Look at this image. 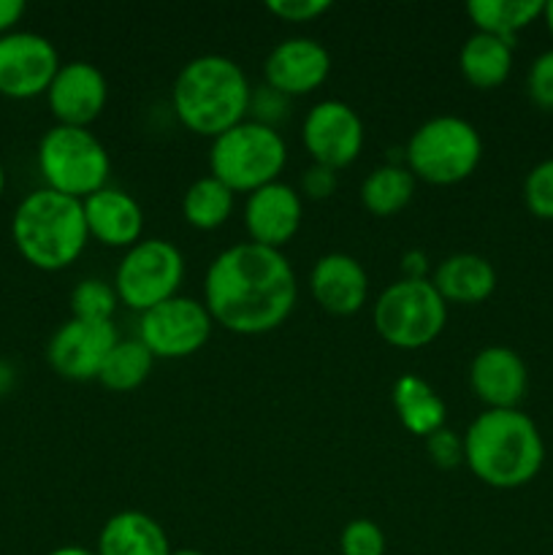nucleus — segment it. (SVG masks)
Instances as JSON below:
<instances>
[{
	"label": "nucleus",
	"instance_id": "4c0bfd02",
	"mask_svg": "<svg viewBox=\"0 0 553 555\" xmlns=\"http://www.w3.org/2000/svg\"><path fill=\"white\" fill-rule=\"evenodd\" d=\"M14 383H16L14 363H9V361H3V358H0V396L9 393V390L14 388Z\"/></svg>",
	"mask_w": 553,
	"mask_h": 555
},
{
	"label": "nucleus",
	"instance_id": "2f4dec72",
	"mask_svg": "<svg viewBox=\"0 0 553 555\" xmlns=\"http://www.w3.org/2000/svg\"><path fill=\"white\" fill-rule=\"evenodd\" d=\"M526 92L542 112H553V49L537 54L526 74Z\"/></svg>",
	"mask_w": 553,
	"mask_h": 555
},
{
	"label": "nucleus",
	"instance_id": "7ed1b4c3",
	"mask_svg": "<svg viewBox=\"0 0 553 555\" xmlns=\"http://www.w3.org/2000/svg\"><path fill=\"white\" fill-rule=\"evenodd\" d=\"M253 85L228 54H198L179 68L171 87V108L184 130L217 139L249 117Z\"/></svg>",
	"mask_w": 553,
	"mask_h": 555
},
{
	"label": "nucleus",
	"instance_id": "c9c22d12",
	"mask_svg": "<svg viewBox=\"0 0 553 555\" xmlns=\"http://www.w3.org/2000/svg\"><path fill=\"white\" fill-rule=\"evenodd\" d=\"M401 280H428V271H432V263H428V255L423 249H407L401 255Z\"/></svg>",
	"mask_w": 553,
	"mask_h": 555
},
{
	"label": "nucleus",
	"instance_id": "f3484780",
	"mask_svg": "<svg viewBox=\"0 0 553 555\" xmlns=\"http://www.w3.org/2000/svg\"><path fill=\"white\" fill-rule=\"evenodd\" d=\"M470 385L486 410H518L529 390V369L510 347L488 345L472 358Z\"/></svg>",
	"mask_w": 553,
	"mask_h": 555
},
{
	"label": "nucleus",
	"instance_id": "423d86ee",
	"mask_svg": "<svg viewBox=\"0 0 553 555\" xmlns=\"http://www.w3.org/2000/svg\"><path fill=\"white\" fill-rule=\"evenodd\" d=\"M287 166V144L282 133L255 119L233 125L211 139L209 173L233 193H255L271 182H280Z\"/></svg>",
	"mask_w": 553,
	"mask_h": 555
},
{
	"label": "nucleus",
	"instance_id": "f257e3e1",
	"mask_svg": "<svg viewBox=\"0 0 553 555\" xmlns=\"http://www.w3.org/2000/svg\"><path fill=\"white\" fill-rule=\"evenodd\" d=\"M298 301V282L282 249L239 242L222 249L204 276V307L220 328L263 336L280 328Z\"/></svg>",
	"mask_w": 553,
	"mask_h": 555
},
{
	"label": "nucleus",
	"instance_id": "aec40b11",
	"mask_svg": "<svg viewBox=\"0 0 553 555\" xmlns=\"http://www.w3.org/2000/svg\"><path fill=\"white\" fill-rule=\"evenodd\" d=\"M432 285L437 287L448 307L450 304L475 307V304L488 301L497 291V269L491 260L477 253H455L434 269Z\"/></svg>",
	"mask_w": 553,
	"mask_h": 555
},
{
	"label": "nucleus",
	"instance_id": "79ce46f5",
	"mask_svg": "<svg viewBox=\"0 0 553 555\" xmlns=\"http://www.w3.org/2000/svg\"><path fill=\"white\" fill-rule=\"evenodd\" d=\"M3 193H5V166L3 160H0V198H3Z\"/></svg>",
	"mask_w": 553,
	"mask_h": 555
},
{
	"label": "nucleus",
	"instance_id": "ea45409f",
	"mask_svg": "<svg viewBox=\"0 0 553 555\" xmlns=\"http://www.w3.org/2000/svg\"><path fill=\"white\" fill-rule=\"evenodd\" d=\"M542 20H545L548 33H551V38H553V0H548V3H545V11H542Z\"/></svg>",
	"mask_w": 553,
	"mask_h": 555
},
{
	"label": "nucleus",
	"instance_id": "a878e982",
	"mask_svg": "<svg viewBox=\"0 0 553 555\" xmlns=\"http://www.w3.org/2000/svg\"><path fill=\"white\" fill-rule=\"evenodd\" d=\"M236 209V193L211 173L195 179L182 195V217L195 231H217L226 225Z\"/></svg>",
	"mask_w": 553,
	"mask_h": 555
},
{
	"label": "nucleus",
	"instance_id": "473e14b6",
	"mask_svg": "<svg viewBox=\"0 0 553 555\" xmlns=\"http://www.w3.org/2000/svg\"><path fill=\"white\" fill-rule=\"evenodd\" d=\"M426 453L439 469H455L464 464V434H455L448 426L439 428L426 437Z\"/></svg>",
	"mask_w": 553,
	"mask_h": 555
},
{
	"label": "nucleus",
	"instance_id": "cd10ccee",
	"mask_svg": "<svg viewBox=\"0 0 553 555\" xmlns=\"http://www.w3.org/2000/svg\"><path fill=\"white\" fill-rule=\"evenodd\" d=\"M117 307L119 298L114 285L106 280H98V276L81 280L70 291V318L90 320V323H112Z\"/></svg>",
	"mask_w": 553,
	"mask_h": 555
},
{
	"label": "nucleus",
	"instance_id": "f704fd0d",
	"mask_svg": "<svg viewBox=\"0 0 553 555\" xmlns=\"http://www.w3.org/2000/svg\"><path fill=\"white\" fill-rule=\"evenodd\" d=\"M336 188H339V171L318 166V163H309L301 173V188H298V193H301V198L309 201H325L336 193Z\"/></svg>",
	"mask_w": 553,
	"mask_h": 555
},
{
	"label": "nucleus",
	"instance_id": "c756f323",
	"mask_svg": "<svg viewBox=\"0 0 553 555\" xmlns=\"http://www.w3.org/2000/svg\"><path fill=\"white\" fill-rule=\"evenodd\" d=\"M385 551H388V540H385V531L374 520L356 518L342 529V555H385Z\"/></svg>",
	"mask_w": 553,
	"mask_h": 555
},
{
	"label": "nucleus",
	"instance_id": "7c9ffc66",
	"mask_svg": "<svg viewBox=\"0 0 553 555\" xmlns=\"http://www.w3.org/2000/svg\"><path fill=\"white\" fill-rule=\"evenodd\" d=\"M287 114H291V98H285L282 92L271 90L269 85L253 87V101H249V117L260 125H269V128L280 130V125L285 122Z\"/></svg>",
	"mask_w": 553,
	"mask_h": 555
},
{
	"label": "nucleus",
	"instance_id": "6e6552de",
	"mask_svg": "<svg viewBox=\"0 0 553 555\" xmlns=\"http://www.w3.org/2000/svg\"><path fill=\"white\" fill-rule=\"evenodd\" d=\"M374 331L396 350L428 347L448 323V304L432 280H396L372 307Z\"/></svg>",
	"mask_w": 553,
	"mask_h": 555
},
{
	"label": "nucleus",
	"instance_id": "72a5a7b5",
	"mask_svg": "<svg viewBox=\"0 0 553 555\" xmlns=\"http://www.w3.org/2000/svg\"><path fill=\"white\" fill-rule=\"evenodd\" d=\"M266 11L274 14L276 20L287 22V25H307V22L329 14L331 3L329 0H269Z\"/></svg>",
	"mask_w": 553,
	"mask_h": 555
},
{
	"label": "nucleus",
	"instance_id": "2eb2a0df",
	"mask_svg": "<svg viewBox=\"0 0 553 555\" xmlns=\"http://www.w3.org/2000/svg\"><path fill=\"white\" fill-rule=\"evenodd\" d=\"M331 74V54L318 38L291 36L276 43L263 63V85L285 98L312 95Z\"/></svg>",
	"mask_w": 553,
	"mask_h": 555
},
{
	"label": "nucleus",
	"instance_id": "9b49d317",
	"mask_svg": "<svg viewBox=\"0 0 553 555\" xmlns=\"http://www.w3.org/2000/svg\"><path fill=\"white\" fill-rule=\"evenodd\" d=\"M301 144L312 163L342 171L361 157L366 128H363L361 114L350 103L339 98H325L304 114Z\"/></svg>",
	"mask_w": 553,
	"mask_h": 555
},
{
	"label": "nucleus",
	"instance_id": "ddd939ff",
	"mask_svg": "<svg viewBox=\"0 0 553 555\" xmlns=\"http://www.w3.org/2000/svg\"><path fill=\"white\" fill-rule=\"evenodd\" d=\"M119 341L117 325L90 323V320L70 318L60 325L47 345V361L60 377L87 383L98 379L103 361Z\"/></svg>",
	"mask_w": 553,
	"mask_h": 555
},
{
	"label": "nucleus",
	"instance_id": "e433bc0d",
	"mask_svg": "<svg viewBox=\"0 0 553 555\" xmlns=\"http://www.w3.org/2000/svg\"><path fill=\"white\" fill-rule=\"evenodd\" d=\"M27 5L22 0H0V36L16 30L20 20L25 16Z\"/></svg>",
	"mask_w": 553,
	"mask_h": 555
},
{
	"label": "nucleus",
	"instance_id": "393cba45",
	"mask_svg": "<svg viewBox=\"0 0 553 555\" xmlns=\"http://www.w3.org/2000/svg\"><path fill=\"white\" fill-rule=\"evenodd\" d=\"M417 179L404 163H383L361 182V204L374 217H394L410 206Z\"/></svg>",
	"mask_w": 553,
	"mask_h": 555
},
{
	"label": "nucleus",
	"instance_id": "f03ea898",
	"mask_svg": "<svg viewBox=\"0 0 553 555\" xmlns=\"http://www.w3.org/2000/svg\"><path fill=\"white\" fill-rule=\"evenodd\" d=\"M464 464L497 491L524 488L545 464V439L520 410H486L464 431Z\"/></svg>",
	"mask_w": 553,
	"mask_h": 555
},
{
	"label": "nucleus",
	"instance_id": "b1692460",
	"mask_svg": "<svg viewBox=\"0 0 553 555\" xmlns=\"http://www.w3.org/2000/svg\"><path fill=\"white\" fill-rule=\"evenodd\" d=\"M545 3L542 0H472L466 3L472 25L477 33H488L502 41H518V33L542 20Z\"/></svg>",
	"mask_w": 553,
	"mask_h": 555
},
{
	"label": "nucleus",
	"instance_id": "0eeeda50",
	"mask_svg": "<svg viewBox=\"0 0 553 555\" xmlns=\"http://www.w3.org/2000/svg\"><path fill=\"white\" fill-rule=\"evenodd\" d=\"M36 163L43 188L79 201L106 188L112 173L106 144L90 128H70V125H52L41 135Z\"/></svg>",
	"mask_w": 553,
	"mask_h": 555
},
{
	"label": "nucleus",
	"instance_id": "a19ab883",
	"mask_svg": "<svg viewBox=\"0 0 553 555\" xmlns=\"http://www.w3.org/2000/svg\"><path fill=\"white\" fill-rule=\"evenodd\" d=\"M171 555H206V553L193 551V547H179V551H171Z\"/></svg>",
	"mask_w": 553,
	"mask_h": 555
},
{
	"label": "nucleus",
	"instance_id": "6ab92c4d",
	"mask_svg": "<svg viewBox=\"0 0 553 555\" xmlns=\"http://www.w3.org/2000/svg\"><path fill=\"white\" fill-rule=\"evenodd\" d=\"M90 242L112 249H130L144 238V209L119 188H101L81 201Z\"/></svg>",
	"mask_w": 553,
	"mask_h": 555
},
{
	"label": "nucleus",
	"instance_id": "a211bd4d",
	"mask_svg": "<svg viewBox=\"0 0 553 555\" xmlns=\"http://www.w3.org/2000/svg\"><path fill=\"white\" fill-rule=\"evenodd\" d=\"M307 282L314 304L336 318L361 312L369 298L366 269L347 253H329L314 260Z\"/></svg>",
	"mask_w": 553,
	"mask_h": 555
},
{
	"label": "nucleus",
	"instance_id": "9d476101",
	"mask_svg": "<svg viewBox=\"0 0 553 555\" xmlns=\"http://www.w3.org/2000/svg\"><path fill=\"white\" fill-rule=\"evenodd\" d=\"M215 320L204 301L190 296H173L139 314V339L146 350L163 361H182L204 350L211 339Z\"/></svg>",
	"mask_w": 553,
	"mask_h": 555
},
{
	"label": "nucleus",
	"instance_id": "39448f33",
	"mask_svg": "<svg viewBox=\"0 0 553 555\" xmlns=\"http://www.w3.org/2000/svg\"><path fill=\"white\" fill-rule=\"evenodd\" d=\"M483 160L480 130L455 114H437L412 130L404 146V166L417 182L450 188L477 171Z\"/></svg>",
	"mask_w": 553,
	"mask_h": 555
},
{
	"label": "nucleus",
	"instance_id": "20e7f679",
	"mask_svg": "<svg viewBox=\"0 0 553 555\" xmlns=\"http://www.w3.org/2000/svg\"><path fill=\"white\" fill-rule=\"evenodd\" d=\"M11 238L22 260L38 271L70 269L90 244L79 198L38 188L27 193L11 217Z\"/></svg>",
	"mask_w": 553,
	"mask_h": 555
},
{
	"label": "nucleus",
	"instance_id": "58836bf2",
	"mask_svg": "<svg viewBox=\"0 0 553 555\" xmlns=\"http://www.w3.org/2000/svg\"><path fill=\"white\" fill-rule=\"evenodd\" d=\"M47 555H98V553L90 551V547H81V545H63V547H54V551Z\"/></svg>",
	"mask_w": 553,
	"mask_h": 555
},
{
	"label": "nucleus",
	"instance_id": "4468645a",
	"mask_svg": "<svg viewBox=\"0 0 553 555\" xmlns=\"http://www.w3.org/2000/svg\"><path fill=\"white\" fill-rule=\"evenodd\" d=\"M108 103V81L98 65L70 60L60 65L47 90V106L57 125L90 128Z\"/></svg>",
	"mask_w": 553,
	"mask_h": 555
},
{
	"label": "nucleus",
	"instance_id": "412c9836",
	"mask_svg": "<svg viewBox=\"0 0 553 555\" xmlns=\"http://www.w3.org/2000/svg\"><path fill=\"white\" fill-rule=\"evenodd\" d=\"M98 555H171L166 529L141 509H123L103 524Z\"/></svg>",
	"mask_w": 553,
	"mask_h": 555
},
{
	"label": "nucleus",
	"instance_id": "bb28decb",
	"mask_svg": "<svg viewBox=\"0 0 553 555\" xmlns=\"http://www.w3.org/2000/svg\"><path fill=\"white\" fill-rule=\"evenodd\" d=\"M152 366H155V356L146 350L139 336H130L112 347L98 374V383L112 393H130L150 379Z\"/></svg>",
	"mask_w": 553,
	"mask_h": 555
},
{
	"label": "nucleus",
	"instance_id": "1a4fd4ad",
	"mask_svg": "<svg viewBox=\"0 0 553 555\" xmlns=\"http://www.w3.org/2000/svg\"><path fill=\"white\" fill-rule=\"evenodd\" d=\"M184 280V255L177 244L160 236H146L130 249L114 271V291L119 304L144 314L157 304L179 296Z\"/></svg>",
	"mask_w": 553,
	"mask_h": 555
},
{
	"label": "nucleus",
	"instance_id": "4be33fe9",
	"mask_svg": "<svg viewBox=\"0 0 553 555\" xmlns=\"http://www.w3.org/2000/svg\"><path fill=\"white\" fill-rule=\"evenodd\" d=\"M513 43L488 33H472L459 52V70L475 90H497L513 74Z\"/></svg>",
	"mask_w": 553,
	"mask_h": 555
},
{
	"label": "nucleus",
	"instance_id": "c85d7f7f",
	"mask_svg": "<svg viewBox=\"0 0 553 555\" xmlns=\"http://www.w3.org/2000/svg\"><path fill=\"white\" fill-rule=\"evenodd\" d=\"M524 204L537 220L553 222V157L540 160L526 173Z\"/></svg>",
	"mask_w": 553,
	"mask_h": 555
},
{
	"label": "nucleus",
	"instance_id": "f8f14e48",
	"mask_svg": "<svg viewBox=\"0 0 553 555\" xmlns=\"http://www.w3.org/2000/svg\"><path fill=\"white\" fill-rule=\"evenodd\" d=\"M60 54L47 36L33 30H11L0 36V95L14 101L47 95Z\"/></svg>",
	"mask_w": 553,
	"mask_h": 555
},
{
	"label": "nucleus",
	"instance_id": "5701e85b",
	"mask_svg": "<svg viewBox=\"0 0 553 555\" xmlns=\"http://www.w3.org/2000/svg\"><path fill=\"white\" fill-rule=\"evenodd\" d=\"M394 410L399 415L401 426L421 439L445 428V417H448L445 401L434 393L426 379L415 377V374H404V377L396 379Z\"/></svg>",
	"mask_w": 553,
	"mask_h": 555
},
{
	"label": "nucleus",
	"instance_id": "dca6fc26",
	"mask_svg": "<svg viewBox=\"0 0 553 555\" xmlns=\"http://www.w3.org/2000/svg\"><path fill=\"white\" fill-rule=\"evenodd\" d=\"M244 231L260 247L282 249L301 231L304 198L293 184L271 182L244 201Z\"/></svg>",
	"mask_w": 553,
	"mask_h": 555
}]
</instances>
